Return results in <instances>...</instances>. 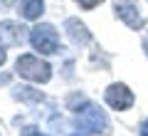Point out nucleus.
Returning a JSON list of instances; mask_svg holds the SVG:
<instances>
[{
  "label": "nucleus",
  "mask_w": 148,
  "mask_h": 136,
  "mask_svg": "<svg viewBox=\"0 0 148 136\" xmlns=\"http://www.w3.org/2000/svg\"><path fill=\"white\" fill-rule=\"evenodd\" d=\"M15 74L27 82L35 84H47L52 79V64L47 59H42V55H20L15 59Z\"/></svg>",
  "instance_id": "nucleus-1"
},
{
  "label": "nucleus",
  "mask_w": 148,
  "mask_h": 136,
  "mask_svg": "<svg viewBox=\"0 0 148 136\" xmlns=\"http://www.w3.org/2000/svg\"><path fill=\"white\" fill-rule=\"evenodd\" d=\"M30 45L37 55H57L62 50L59 32L49 22H37L35 27H30Z\"/></svg>",
  "instance_id": "nucleus-2"
},
{
  "label": "nucleus",
  "mask_w": 148,
  "mask_h": 136,
  "mask_svg": "<svg viewBox=\"0 0 148 136\" xmlns=\"http://www.w3.org/2000/svg\"><path fill=\"white\" fill-rule=\"evenodd\" d=\"M79 129L86 131V134H101V136H109L111 134V121L106 116L104 109H99L96 104H86L84 109L79 111Z\"/></svg>",
  "instance_id": "nucleus-3"
},
{
  "label": "nucleus",
  "mask_w": 148,
  "mask_h": 136,
  "mask_svg": "<svg viewBox=\"0 0 148 136\" xmlns=\"http://www.w3.org/2000/svg\"><path fill=\"white\" fill-rule=\"evenodd\" d=\"M114 15L131 30H143L146 27V17L141 12L138 0H114Z\"/></svg>",
  "instance_id": "nucleus-4"
},
{
  "label": "nucleus",
  "mask_w": 148,
  "mask_h": 136,
  "mask_svg": "<svg viewBox=\"0 0 148 136\" xmlns=\"http://www.w3.org/2000/svg\"><path fill=\"white\" fill-rule=\"evenodd\" d=\"M104 101L111 106L114 111H128L133 106V101H136V97H133L131 87L123 82H111L109 87H106L104 92Z\"/></svg>",
  "instance_id": "nucleus-5"
},
{
  "label": "nucleus",
  "mask_w": 148,
  "mask_h": 136,
  "mask_svg": "<svg viewBox=\"0 0 148 136\" xmlns=\"http://www.w3.org/2000/svg\"><path fill=\"white\" fill-rule=\"evenodd\" d=\"M30 40V30L17 20H3L0 22V45L3 47H22V42Z\"/></svg>",
  "instance_id": "nucleus-6"
},
{
  "label": "nucleus",
  "mask_w": 148,
  "mask_h": 136,
  "mask_svg": "<svg viewBox=\"0 0 148 136\" xmlns=\"http://www.w3.org/2000/svg\"><path fill=\"white\" fill-rule=\"evenodd\" d=\"M64 32H67L69 42H72L74 47H84V45L91 42V32L86 30V25L79 17H67L64 20Z\"/></svg>",
  "instance_id": "nucleus-7"
},
{
  "label": "nucleus",
  "mask_w": 148,
  "mask_h": 136,
  "mask_svg": "<svg viewBox=\"0 0 148 136\" xmlns=\"http://www.w3.org/2000/svg\"><path fill=\"white\" fill-rule=\"evenodd\" d=\"M15 12L27 22H35L45 12V0H15Z\"/></svg>",
  "instance_id": "nucleus-8"
},
{
  "label": "nucleus",
  "mask_w": 148,
  "mask_h": 136,
  "mask_svg": "<svg viewBox=\"0 0 148 136\" xmlns=\"http://www.w3.org/2000/svg\"><path fill=\"white\" fill-rule=\"evenodd\" d=\"M20 92H15V99H22V101H30V99H35V101H42V94L40 92H35L32 87H17Z\"/></svg>",
  "instance_id": "nucleus-9"
},
{
  "label": "nucleus",
  "mask_w": 148,
  "mask_h": 136,
  "mask_svg": "<svg viewBox=\"0 0 148 136\" xmlns=\"http://www.w3.org/2000/svg\"><path fill=\"white\" fill-rule=\"evenodd\" d=\"M104 0H74V5L82 8V10H94L96 5H101Z\"/></svg>",
  "instance_id": "nucleus-10"
},
{
  "label": "nucleus",
  "mask_w": 148,
  "mask_h": 136,
  "mask_svg": "<svg viewBox=\"0 0 148 136\" xmlns=\"http://www.w3.org/2000/svg\"><path fill=\"white\" fill-rule=\"evenodd\" d=\"M138 136H148V119H143L138 124Z\"/></svg>",
  "instance_id": "nucleus-11"
},
{
  "label": "nucleus",
  "mask_w": 148,
  "mask_h": 136,
  "mask_svg": "<svg viewBox=\"0 0 148 136\" xmlns=\"http://www.w3.org/2000/svg\"><path fill=\"white\" fill-rule=\"evenodd\" d=\"M20 136H47V134H42V131H37V129H25Z\"/></svg>",
  "instance_id": "nucleus-12"
},
{
  "label": "nucleus",
  "mask_w": 148,
  "mask_h": 136,
  "mask_svg": "<svg viewBox=\"0 0 148 136\" xmlns=\"http://www.w3.org/2000/svg\"><path fill=\"white\" fill-rule=\"evenodd\" d=\"M5 59H8V55H5V47H3V45H0V67H3V64H5Z\"/></svg>",
  "instance_id": "nucleus-13"
}]
</instances>
